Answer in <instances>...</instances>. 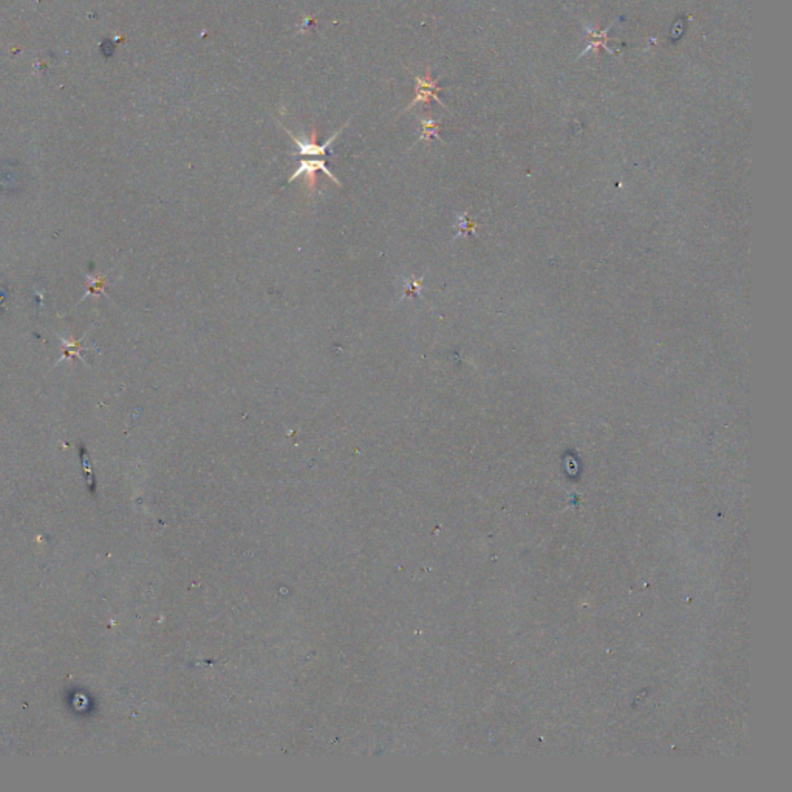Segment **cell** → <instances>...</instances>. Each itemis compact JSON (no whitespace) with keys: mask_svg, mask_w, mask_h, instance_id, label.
Masks as SVG:
<instances>
[{"mask_svg":"<svg viewBox=\"0 0 792 792\" xmlns=\"http://www.w3.org/2000/svg\"><path fill=\"white\" fill-rule=\"evenodd\" d=\"M318 171H322L325 173V175L330 177L333 183H336L338 186H341V181L334 177L332 171L327 167L325 160H302L299 167H298V171L294 172L290 178H288V183H291V181L299 178L300 175H305L307 177V181H305L307 189L313 192L314 189H316V172Z\"/></svg>","mask_w":792,"mask_h":792,"instance_id":"6da1fadb","label":"cell"},{"mask_svg":"<svg viewBox=\"0 0 792 792\" xmlns=\"http://www.w3.org/2000/svg\"><path fill=\"white\" fill-rule=\"evenodd\" d=\"M345 127H347V124H345L344 127H342V129H339L336 133H334L333 137H330V139L325 141V143L322 144V146H318V144H316V138H318L316 129L311 130V135H310V139H308V141L298 138L296 135H294V133H291V130H288V129H285V132L288 133V135H290V138L294 141V143L298 144V147H299V155H304V157H305V155H322V157H324V155H327L328 147H330V146L333 144V141L341 135V132L344 130Z\"/></svg>","mask_w":792,"mask_h":792,"instance_id":"7a4b0ae2","label":"cell"},{"mask_svg":"<svg viewBox=\"0 0 792 792\" xmlns=\"http://www.w3.org/2000/svg\"><path fill=\"white\" fill-rule=\"evenodd\" d=\"M415 80H416V84H418V87H416V96L412 103L407 105V109H412V107L418 103H429L431 99H435L436 103H440L442 107H446L445 104L441 103V99L438 98V95H436V92H440L441 89L438 87V84H436V80L432 79L431 70H427V75L424 78L415 76Z\"/></svg>","mask_w":792,"mask_h":792,"instance_id":"3957f363","label":"cell"},{"mask_svg":"<svg viewBox=\"0 0 792 792\" xmlns=\"http://www.w3.org/2000/svg\"><path fill=\"white\" fill-rule=\"evenodd\" d=\"M613 24H614V22H613ZM613 24L610 25V26H607L605 30H599V28H597V26H594V28H592V26L583 25V28H585V31L588 33V36L592 37V42H589V45L587 46V49L580 53L579 59H580L582 56H585L587 53H589V51L597 53V51H599V46H603V49H605L608 53H614V50H612V49H610V46L607 45L608 39H610V37H608V31L613 28Z\"/></svg>","mask_w":792,"mask_h":792,"instance_id":"277c9868","label":"cell"},{"mask_svg":"<svg viewBox=\"0 0 792 792\" xmlns=\"http://www.w3.org/2000/svg\"><path fill=\"white\" fill-rule=\"evenodd\" d=\"M421 123H422V135H421V139H429L431 137L440 138V137H438V129H440L438 123H435V121L431 119V118H429V119H421Z\"/></svg>","mask_w":792,"mask_h":792,"instance_id":"5b68a950","label":"cell"},{"mask_svg":"<svg viewBox=\"0 0 792 792\" xmlns=\"http://www.w3.org/2000/svg\"><path fill=\"white\" fill-rule=\"evenodd\" d=\"M421 291V280H408L406 282L404 290H402V298H408L411 294H418Z\"/></svg>","mask_w":792,"mask_h":792,"instance_id":"8992f818","label":"cell"}]
</instances>
